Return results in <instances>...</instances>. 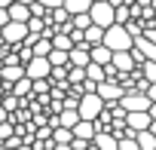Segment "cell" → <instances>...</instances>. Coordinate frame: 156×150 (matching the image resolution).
Wrapping results in <instances>:
<instances>
[{"instance_id":"12","label":"cell","mask_w":156,"mask_h":150,"mask_svg":"<svg viewBox=\"0 0 156 150\" xmlns=\"http://www.w3.org/2000/svg\"><path fill=\"white\" fill-rule=\"evenodd\" d=\"M52 141H55V150H70V144H73V129L55 126V129H52Z\"/></svg>"},{"instance_id":"2","label":"cell","mask_w":156,"mask_h":150,"mask_svg":"<svg viewBox=\"0 0 156 150\" xmlns=\"http://www.w3.org/2000/svg\"><path fill=\"white\" fill-rule=\"evenodd\" d=\"M104 107H107V101H104L98 92H83V95H80V104H76V110H80L83 120H95Z\"/></svg>"},{"instance_id":"22","label":"cell","mask_w":156,"mask_h":150,"mask_svg":"<svg viewBox=\"0 0 156 150\" xmlns=\"http://www.w3.org/2000/svg\"><path fill=\"white\" fill-rule=\"evenodd\" d=\"M129 19H132V6H129V3H122V6H116V22H122V25H126Z\"/></svg>"},{"instance_id":"13","label":"cell","mask_w":156,"mask_h":150,"mask_svg":"<svg viewBox=\"0 0 156 150\" xmlns=\"http://www.w3.org/2000/svg\"><path fill=\"white\" fill-rule=\"evenodd\" d=\"M89 55H92V61H98V64H110L113 61V49L107 46V43H95V46H89Z\"/></svg>"},{"instance_id":"1","label":"cell","mask_w":156,"mask_h":150,"mask_svg":"<svg viewBox=\"0 0 156 150\" xmlns=\"http://www.w3.org/2000/svg\"><path fill=\"white\" fill-rule=\"evenodd\" d=\"M104 43L116 52V49H132V43H135V37L129 34V28L122 25V22H113L110 28H104Z\"/></svg>"},{"instance_id":"20","label":"cell","mask_w":156,"mask_h":150,"mask_svg":"<svg viewBox=\"0 0 156 150\" xmlns=\"http://www.w3.org/2000/svg\"><path fill=\"white\" fill-rule=\"evenodd\" d=\"M49 61H52V67H58V64H70V49H58V46H52Z\"/></svg>"},{"instance_id":"16","label":"cell","mask_w":156,"mask_h":150,"mask_svg":"<svg viewBox=\"0 0 156 150\" xmlns=\"http://www.w3.org/2000/svg\"><path fill=\"white\" fill-rule=\"evenodd\" d=\"M9 16H12V19H19V22H28V19H31V3H19V0H12Z\"/></svg>"},{"instance_id":"14","label":"cell","mask_w":156,"mask_h":150,"mask_svg":"<svg viewBox=\"0 0 156 150\" xmlns=\"http://www.w3.org/2000/svg\"><path fill=\"white\" fill-rule=\"evenodd\" d=\"M95 132H98L95 120H80V123L73 126V138H86V141H92V138H95Z\"/></svg>"},{"instance_id":"4","label":"cell","mask_w":156,"mask_h":150,"mask_svg":"<svg viewBox=\"0 0 156 150\" xmlns=\"http://www.w3.org/2000/svg\"><path fill=\"white\" fill-rule=\"evenodd\" d=\"M28 34H31L28 22H19V19H9V22L3 25V40H6L9 46H19V43H25V40H28Z\"/></svg>"},{"instance_id":"27","label":"cell","mask_w":156,"mask_h":150,"mask_svg":"<svg viewBox=\"0 0 156 150\" xmlns=\"http://www.w3.org/2000/svg\"><path fill=\"white\" fill-rule=\"evenodd\" d=\"M150 113H153V120H156V101H153V104H150Z\"/></svg>"},{"instance_id":"28","label":"cell","mask_w":156,"mask_h":150,"mask_svg":"<svg viewBox=\"0 0 156 150\" xmlns=\"http://www.w3.org/2000/svg\"><path fill=\"white\" fill-rule=\"evenodd\" d=\"M19 3H34V0H19Z\"/></svg>"},{"instance_id":"9","label":"cell","mask_w":156,"mask_h":150,"mask_svg":"<svg viewBox=\"0 0 156 150\" xmlns=\"http://www.w3.org/2000/svg\"><path fill=\"white\" fill-rule=\"evenodd\" d=\"M92 147H98V150H119V135L113 129H98L95 138H92Z\"/></svg>"},{"instance_id":"18","label":"cell","mask_w":156,"mask_h":150,"mask_svg":"<svg viewBox=\"0 0 156 150\" xmlns=\"http://www.w3.org/2000/svg\"><path fill=\"white\" fill-rule=\"evenodd\" d=\"M67 80H70V86H83L86 67H83V64H70V67H67Z\"/></svg>"},{"instance_id":"15","label":"cell","mask_w":156,"mask_h":150,"mask_svg":"<svg viewBox=\"0 0 156 150\" xmlns=\"http://www.w3.org/2000/svg\"><path fill=\"white\" fill-rule=\"evenodd\" d=\"M135 138H138V147H141V150H156V132H153V129H144V132H138Z\"/></svg>"},{"instance_id":"7","label":"cell","mask_w":156,"mask_h":150,"mask_svg":"<svg viewBox=\"0 0 156 150\" xmlns=\"http://www.w3.org/2000/svg\"><path fill=\"white\" fill-rule=\"evenodd\" d=\"M25 73L31 80H40V77H52V61L49 55H34L28 64H25Z\"/></svg>"},{"instance_id":"21","label":"cell","mask_w":156,"mask_h":150,"mask_svg":"<svg viewBox=\"0 0 156 150\" xmlns=\"http://www.w3.org/2000/svg\"><path fill=\"white\" fill-rule=\"evenodd\" d=\"M92 3H95V0H64V6L70 9V16H76V12H89Z\"/></svg>"},{"instance_id":"23","label":"cell","mask_w":156,"mask_h":150,"mask_svg":"<svg viewBox=\"0 0 156 150\" xmlns=\"http://www.w3.org/2000/svg\"><path fill=\"white\" fill-rule=\"evenodd\" d=\"M43 6H49V9H55V6H64V0H40Z\"/></svg>"},{"instance_id":"24","label":"cell","mask_w":156,"mask_h":150,"mask_svg":"<svg viewBox=\"0 0 156 150\" xmlns=\"http://www.w3.org/2000/svg\"><path fill=\"white\" fill-rule=\"evenodd\" d=\"M9 19H12V16H9V9H6V6H0V25H6Z\"/></svg>"},{"instance_id":"10","label":"cell","mask_w":156,"mask_h":150,"mask_svg":"<svg viewBox=\"0 0 156 150\" xmlns=\"http://www.w3.org/2000/svg\"><path fill=\"white\" fill-rule=\"evenodd\" d=\"M110 64H113V67L119 70V77L138 67V64H135V58H132V49H116V52H113V61H110Z\"/></svg>"},{"instance_id":"6","label":"cell","mask_w":156,"mask_h":150,"mask_svg":"<svg viewBox=\"0 0 156 150\" xmlns=\"http://www.w3.org/2000/svg\"><path fill=\"white\" fill-rule=\"evenodd\" d=\"M122 101V107L126 110H150V95L147 92H141V89H126V95L119 98Z\"/></svg>"},{"instance_id":"25","label":"cell","mask_w":156,"mask_h":150,"mask_svg":"<svg viewBox=\"0 0 156 150\" xmlns=\"http://www.w3.org/2000/svg\"><path fill=\"white\" fill-rule=\"evenodd\" d=\"M147 95H150V101H156V83H150V86H147Z\"/></svg>"},{"instance_id":"8","label":"cell","mask_w":156,"mask_h":150,"mask_svg":"<svg viewBox=\"0 0 156 150\" xmlns=\"http://www.w3.org/2000/svg\"><path fill=\"white\" fill-rule=\"evenodd\" d=\"M95 92H98V95H101L107 104H113V101H119V98L126 95V86H122L119 80H101Z\"/></svg>"},{"instance_id":"5","label":"cell","mask_w":156,"mask_h":150,"mask_svg":"<svg viewBox=\"0 0 156 150\" xmlns=\"http://www.w3.org/2000/svg\"><path fill=\"white\" fill-rule=\"evenodd\" d=\"M150 123H153L150 110H129L126 113V135H138V132L150 129Z\"/></svg>"},{"instance_id":"19","label":"cell","mask_w":156,"mask_h":150,"mask_svg":"<svg viewBox=\"0 0 156 150\" xmlns=\"http://www.w3.org/2000/svg\"><path fill=\"white\" fill-rule=\"evenodd\" d=\"M86 43H89V46H95V43H104V28L92 22V25L86 28Z\"/></svg>"},{"instance_id":"11","label":"cell","mask_w":156,"mask_h":150,"mask_svg":"<svg viewBox=\"0 0 156 150\" xmlns=\"http://www.w3.org/2000/svg\"><path fill=\"white\" fill-rule=\"evenodd\" d=\"M0 77H3V83H16L25 77V64L22 61H3V67H0Z\"/></svg>"},{"instance_id":"17","label":"cell","mask_w":156,"mask_h":150,"mask_svg":"<svg viewBox=\"0 0 156 150\" xmlns=\"http://www.w3.org/2000/svg\"><path fill=\"white\" fill-rule=\"evenodd\" d=\"M135 46L144 52V58H156V43H153L150 37H144V34H141V37H135Z\"/></svg>"},{"instance_id":"29","label":"cell","mask_w":156,"mask_h":150,"mask_svg":"<svg viewBox=\"0 0 156 150\" xmlns=\"http://www.w3.org/2000/svg\"><path fill=\"white\" fill-rule=\"evenodd\" d=\"M150 6H153V9H156V0H153V3H150Z\"/></svg>"},{"instance_id":"26","label":"cell","mask_w":156,"mask_h":150,"mask_svg":"<svg viewBox=\"0 0 156 150\" xmlns=\"http://www.w3.org/2000/svg\"><path fill=\"white\" fill-rule=\"evenodd\" d=\"M135 3H141V6H150V3H153V0H135Z\"/></svg>"},{"instance_id":"3","label":"cell","mask_w":156,"mask_h":150,"mask_svg":"<svg viewBox=\"0 0 156 150\" xmlns=\"http://www.w3.org/2000/svg\"><path fill=\"white\" fill-rule=\"evenodd\" d=\"M89 16H92V22H95V25L110 28V25L116 22V6L110 3V0H95V3L89 6Z\"/></svg>"}]
</instances>
